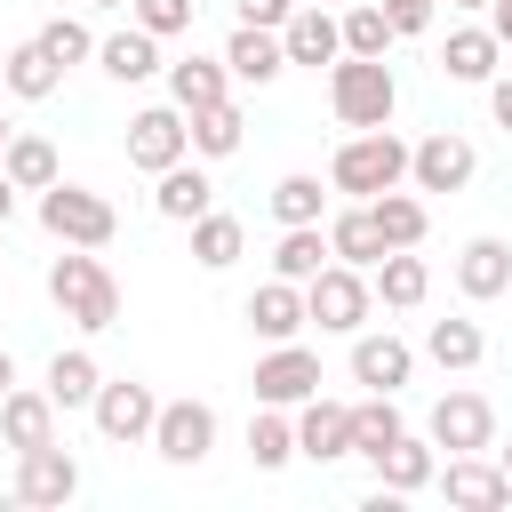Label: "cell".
Returning <instances> with one entry per match:
<instances>
[{
  "instance_id": "cell-15",
  "label": "cell",
  "mask_w": 512,
  "mask_h": 512,
  "mask_svg": "<svg viewBox=\"0 0 512 512\" xmlns=\"http://www.w3.org/2000/svg\"><path fill=\"white\" fill-rule=\"evenodd\" d=\"M440 488H448V504H464V512H504L512 504V480H504V464H488V456H448V472H432Z\"/></svg>"
},
{
  "instance_id": "cell-46",
  "label": "cell",
  "mask_w": 512,
  "mask_h": 512,
  "mask_svg": "<svg viewBox=\"0 0 512 512\" xmlns=\"http://www.w3.org/2000/svg\"><path fill=\"white\" fill-rule=\"evenodd\" d=\"M8 216H16V184L0 176V224H8Z\"/></svg>"
},
{
  "instance_id": "cell-49",
  "label": "cell",
  "mask_w": 512,
  "mask_h": 512,
  "mask_svg": "<svg viewBox=\"0 0 512 512\" xmlns=\"http://www.w3.org/2000/svg\"><path fill=\"white\" fill-rule=\"evenodd\" d=\"M88 8H128V0H88Z\"/></svg>"
},
{
  "instance_id": "cell-12",
  "label": "cell",
  "mask_w": 512,
  "mask_h": 512,
  "mask_svg": "<svg viewBox=\"0 0 512 512\" xmlns=\"http://www.w3.org/2000/svg\"><path fill=\"white\" fill-rule=\"evenodd\" d=\"M72 496H80V464L56 440H40V448L16 456V504H72Z\"/></svg>"
},
{
  "instance_id": "cell-2",
  "label": "cell",
  "mask_w": 512,
  "mask_h": 512,
  "mask_svg": "<svg viewBox=\"0 0 512 512\" xmlns=\"http://www.w3.org/2000/svg\"><path fill=\"white\" fill-rule=\"evenodd\" d=\"M328 104L344 128H392V104H400V80L384 56H336L328 64Z\"/></svg>"
},
{
  "instance_id": "cell-16",
  "label": "cell",
  "mask_w": 512,
  "mask_h": 512,
  "mask_svg": "<svg viewBox=\"0 0 512 512\" xmlns=\"http://www.w3.org/2000/svg\"><path fill=\"white\" fill-rule=\"evenodd\" d=\"M248 328H256L264 344H288V336H304V328H312V312H304V288L272 272V280L248 296Z\"/></svg>"
},
{
  "instance_id": "cell-7",
  "label": "cell",
  "mask_w": 512,
  "mask_h": 512,
  "mask_svg": "<svg viewBox=\"0 0 512 512\" xmlns=\"http://www.w3.org/2000/svg\"><path fill=\"white\" fill-rule=\"evenodd\" d=\"M472 168H480V160H472V144H464L456 128H432L424 144H408V184H416V192H464Z\"/></svg>"
},
{
  "instance_id": "cell-25",
  "label": "cell",
  "mask_w": 512,
  "mask_h": 512,
  "mask_svg": "<svg viewBox=\"0 0 512 512\" xmlns=\"http://www.w3.org/2000/svg\"><path fill=\"white\" fill-rule=\"evenodd\" d=\"M0 176H8L16 192H48L64 168H56V144H48V136H16V128H8V136H0Z\"/></svg>"
},
{
  "instance_id": "cell-11",
  "label": "cell",
  "mask_w": 512,
  "mask_h": 512,
  "mask_svg": "<svg viewBox=\"0 0 512 512\" xmlns=\"http://www.w3.org/2000/svg\"><path fill=\"white\" fill-rule=\"evenodd\" d=\"M96 432L104 440H152V416H160V400H152V384H136V376H120V384H96Z\"/></svg>"
},
{
  "instance_id": "cell-4",
  "label": "cell",
  "mask_w": 512,
  "mask_h": 512,
  "mask_svg": "<svg viewBox=\"0 0 512 512\" xmlns=\"http://www.w3.org/2000/svg\"><path fill=\"white\" fill-rule=\"evenodd\" d=\"M40 224H48V240H64V248H104V240L120 232L112 200L88 192V184H64V176L40 192Z\"/></svg>"
},
{
  "instance_id": "cell-43",
  "label": "cell",
  "mask_w": 512,
  "mask_h": 512,
  "mask_svg": "<svg viewBox=\"0 0 512 512\" xmlns=\"http://www.w3.org/2000/svg\"><path fill=\"white\" fill-rule=\"evenodd\" d=\"M288 8H296V0H232V16H240V24H264V32H280Z\"/></svg>"
},
{
  "instance_id": "cell-10",
  "label": "cell",
  "mask_w": 512,
  "mask_h": 512,
  "mask_svg": "<svg viewBox=\"0 0 512 512\" xmlns=\"http://www.w3.org/2000/svg\"><path fill=\"white\" fill-rule=\"evenodd\" d=\"M488 440H496V408H488L480 392H440V408H432V448L480 456Z\"/></svg>"
},
{
  "instance_id": "cell-22",
  "label": "cell",
  "mask_w": 512,
  "mask_h": 512,
  "mask_svg": "<svg viewBox=\"0 0 512 512\" xmlns=\"http://www.w3.org/2000/svg\"><path fill=\"white\" fill-rule=\"evenodd\" d=\"M496 56H504V40H496L488 24H464V32H448L440 72H448V80H464V88H488V80H496Z\"/></svg>"
},
{
  "instance_id": "cell-41",
  "label": "cell",
  "mask_w": 512,
  "mask_h": 512,
  "mask_svg": "<svg viewBox=\"0 0 512 512\" xmlns=\"http://www.w3.org/2000/svg\"><path fill=\"white\" fill-rule=\"evenodd\" d=\"M192 8H200V0H128V16H136L152 40H176V32H192Z\"/></svg>"
},
{
  "instance_id": "cell-9",
  "label": "cell",
  "mask_w": 512,
  "mask_h": 512,
  "mask_svg": "<svg viewBox=\"0 0 512 512\" xmlns=\"http://www.w3.org/2000/svg\"><path fill=\"white\" fill-rule=\"evenodd\" d=\"M184 152H192V136H184V112H176V104H144V112L128 120V160H136L144 176L176 168Z\"/></svg>"
},
{
  "instance_id": "cell-31",
  "label": "cell",
  "mask_w": 512,
  "mask_h": 512,
  "mask_svg": "<svg viewBox=\"0 0 512 512\" xmlns=\"http://www.w3.org/2000/svg\"><path fill=\"white\" fill-rule=\"evenodd\" d=\"M224 56H184V64H168V96H176V112H200V104H216L224 96Z\"/></svg>"
},
{
  "instance_id": "cell-33",
  "label": "cell",
  "mask_w": 512,
  "mask_h": 512,
  "mask_svg": "<svg viewBox=\"0 0 512 512\" xmlns=\"http://www.w3.org/2000/svg\"><path fill=\"white\" fill-rule=\"evenodd\" d=\"M320 264H328V232H320V224H280V248H272V272L304 288V280H312Z\"/></svg>"
},
{
  "instance_id": "cell-19",
  "label": "cell",
  "mask_w": 512,
  "mask_h": 512,
  "mask_svg": "<svg viewBox=\"0 0 512 512\" xmlns=\"http://www.w3.org/2000/svg\"><path fill=\"white\" fill-rule=\"evenodd\" d=\"M416 376V352L384 328V336H352V384H368V392H400Z\"/></svg>"
},
{
  "instance_id": "cell-40",
  "label": "cell",
  "mask_w": 512,
  "mask_h": 512,
  "mask_svg": "<svg viewBox=\"0 0 512 512\" xmlns=\"http://www.w3.org/2000/svg\"><path fill=\"white\" fill-rule=\"evenodd\" d=\"M320 208H328L320 176H304V168H296V176H280V184H272V216H280V224H320Z\"/></svg>"
},
{
  "instance_id": "cell-14",
  "label": "cell",
  "mask_w": 512,
  "mask_h": 512,
  "mask_svg": "<svg viewBox=\"0 0 512 512\" xmlns=\"http://www.w3.org/2000/svg\"><path fill=\"white\" fill-rule=\"evenodd\" d=\"M280 48H288V64H336L344 56V32H336L328 0H296L288 24H280Z\"/></svg>"
},
{
  "instance_id": "cell-36",
  "label": "cell",
  "mask_w": 512,
  "mask_h": 512,
  "mask_svg": "<svg viewBox=\"0 0 512 512\" xmlns=\"http://www.w3.org/2000/svg\"><path fill=\"white\" fill-rule=\"evenodd\" d=\"M288 456H296V424L256 400V416H248V464H256V472H280Z\"/></svg>"
},
{
  "instance_id": "cell-30",
  "label": "cell",
  "mask_w": 512,
  "mask_h": 512,
  "mask_svg": "<svg viewBox=\"0 0 512 512\" xmlns=\"http://www.w3.org/2000/svg\"><path fill=\"white\" fill-rule=\"evenodd\" d=\"M240 248H248V232H240V216H192V264L200 272H232L240 264Z\"/></svg>"
},
{
  "instance_id": "cell-45",
  "label": "cell",
  "mask_w": 512,
  "mask_h": 512,
  "mask_svg": "<svg viewBox=\"0 0 512 512\" xmlns=\"http://www.w3.org/2000/svg\"><path fill=\"white\" fill-rule=\"evenodd\" d=\"M488 32H496V40L512 48V0H488Z\"/></svg>"
},
{
  "instance_id": "cell-13",
  "label": "cell",
  "mask_w": 512,
  "mask_h": 512,
  "mask_svg": "<svg viewBox=\"0 0 512 512\" xmlns=\"http://www.w3.org/2000/svg\"><path fill=\"white\" fill-rule=\"evenodd\" d=\"M296 456H312V464H336V456H352V408L344 400H296Z\"/></svg>"
},
{
  "instance_id": "cell-24",
  "label": "cell",
  "mask_w": 512,
  "mask_h": 512,
  "mask_svg": "<svg viewBox=\"0 0 512 512\" xmlns=\"http://www.w3.org/2000/svg\"><path fill=\"white\" fill-rule=\"evenodd\" d=\"M184 136H192V152H200V160H232V152H240V136H248V120H240V104H232V96H216V104L184 112Z\"/></svg>"
},
{
  "instance_id": "cell-1",
  "label": "cell",
  "mask_w": 512,
  "mask_h": 512,
  "mask_svg": "<svg viewBox=\"0 0 512 512\" xmlns=\"http://www.w3.org/2000/svg\"><path fill=\"white\" fill-rule=\"evenodd\" d=\"M48 296H56V312L72 320V328H112L120 320V280L96 264V248H64L56 264H48Z\"/></svg>"
},
{
  "instance_id": "cell-17",
  "label": "cell",
  "mask_w": 512,
  "mask_h": 512,
  "mask_svg": "<svg viewBox=\"0 0 512 512\" xmlns=\"http://www.w3.org/2000/svg\"><path fill=\"white\" fill-rule=\"evenodd\" d=\"M224 72H232V80H248V88H272V80L288 72V48H280V32H264V24H240V32L224 40Z\"/></svg>"
},
{
  "instance_id": "cell-8",
  "label": "cell",
  "mask_w": 512,
  "mask_h": 512,
  "mask_svg": "<svg viewBox=\"0 0 512 512\" xmlns=\"http://www.w3.org/2000/svg\"><path fill=\"white\" fill-rule=\"evenodd\" d=\"M312 392H320V352H304L296 336L256 360V400H264V408H296V400H312Z\"/></svg>"
},
{
  "instance_id": "cell-27",
  "label": "cell",
  "mask_w": 512,
  "mask_h": 512,
  "mask_svg": "<svg viewBox=\"0 0 512 512\" xmlns=\"http://www.w3.org/2000/svg\"><path fill=\"white\" fill-rule=\"evenodd\" d=\"M368 464H376V480H384V488H400V496H416V488H432V472H440V456H432V440H408V432H400V440H384V448H376Z\"/></svg>"
},
{
  "instance_id": "cell-29",
  "label": "cell",
  "mask_w": 512,
  "mask_h": 512,
  "mask_svg": "<svg viewBox=\"0 0 512 512\" xmlns=\"http://www.w3.org/2000/svg\"><path fill=\"white\" fill-rule=\"evenodd\" d=\"M328 256H336V264H360V272H368V264L384 256V232H376L368 200H352L344 216H328Z\"/></svg>"
},
{
  "instance_id": "cell-38",
  "label": "cell",
  "mask_w": 512,
  "mask_h": 512,
  "mask_svg": "<svg viewBox=\"0 0 512 512\" xmlns=\"http://www.w3.org/2000/svg\"><path fill=\"white\" fill-rule=\"evenodd\" d=\"M336 32H344V56H392V24H384V8H376V0L344 8V16H336Z\"/></svg>"
},
{
  "instance_id": "cell-47",
  "label": "cell",
  "mask_w": 512,
  "mask_h": 512,
  "mask_svg": "<svg viewBox=\"0 0 512 512\" xmlns=\"http://www.w3.org/2000/svg\"><path fill=\"white\" fill-rule=\"evenodd\" d=\"M8 384H16V360H8V344H0V392H8Z\"/></svg>"
},
{
  "instance_id": "cell-50",
  "label": "cell",
  "mask_w": 512,
  "mask_h": 512,
  "mask_svg": "<svg viewBox=\"0 0 512 512\" xmlns=\"http://www.w3.org/2000/svg\"><path fill=\"white\" fill-rule=\"evenodd\" d=\"M0 136H8V112H0Z\"/></svg>"
},
{
  "instance_id": "cell-26",
  "label": "cell",
  "mask_w": 512,
  "mask_h": 512,
  "mask_svg": "<svg viewBox=\"0 0 512 512\" xmlns=\"http://www.w3.org/2000/svg\"><path fill=\"white\" fill-rule=\"evenodd\" d=\"M208 200H216V184H208V168H200V160H176V168H160V192H152V208H160L168 224H192V216H208Z\"/></svg>"
},
{
  "instance_id": "cell-23",
  "label": "cell",
  "mask_w": 512,
  "mask_h": 512,
  "mask_svg": "<svg viewBox=\"0 0 512 512\" xmlns=\"http://www.w3.org/2000/svg\"><path fill=\"white\" fill-rule=\"evenodd\" d=\"M96 64H104L120 88H136V80H152V72H160V40H152L144 24H128V32H104V40H96Z\"/></svg>"
},
{
  "instance_id": "cell-20",
  "label": "cell",
  "mask_w": 512,
  "mask_h": 512,
  "mask_svg": "<svg viewBox=\"0 0 512 512\" xmlns=\"http://www.w3.org/2000/svg\"><path fill=\"white\" fill-rule=\"evenodd\" d=\"M0 440H8L16 456L40 448V440H56V400H48V384H40V392H24V384L0 392Z\"/></svg>"
},
{
  "instance_id": "cell-21",
  "label": "cell",
  "mask_w": 512,
  "mask_h": 512,
  "mask_svg": "<svg viewBox=\"0 0 512 512\" xmlns=\"http://www.w3.org/2000/svg\"><path fill=\"white\" fill-rule=\"evenodd\" d=\"M368 288H376L392 312H416V304L432 296V264H424V256H408V248H384V256L368 264Z\"/></svg>"
},
{
  "instance_id": "cell-32",
  "label": "cell",
  "mask_w": 512,
  "mask_h": 512,
  "mask_svg": "<svg viewBox=\"0 0 512 512\" xmlns=\"http://www.w3.org/2000/svg\"><path fill=\"white\" fill-rule=\"evenodd\" d=\"M368 216H376L384 248H416V240H424V224H432V216H424V200H416V192H400V184H392V192H376V200H368Z\"/></svg>"
},
{
  "instance_id": "cell-35",
  "label": "cell",
  "mask_w": 512,
  "mask_h": 512,
  "mask_svg": "<svg viewBox=\"0 0 512 512\" xmlns=\"http://www.w3.org/2000/svg\"><path fill=\"white\" fill-rule=\"evenodd\" d=\"M424 352L440 360V368H480V352H488V336H480V320H432L424 328Z\"/></svg>"
},
{
  "instance_id": "cell-34",
  "label": "cell",
  "mask_w": 512,
  "mask_h": 512,
  "mask_svg": "<svg viewBox=\"0 0 512 512\" xmlns=\"http://www.w3.org/2000/svg\"><path fill=\"white\" fill-rule=\"evenodd\" d=\"M96 384H104L96 352H80V344H72V352H56V360H48V400H56V408H88V400H96Z\"/></svg>"
},
{
  "instance_id": "cell-37",
  "label": "cell",
  "mask_w": 512,
  "mask_h": 512,
  "mask_svg": "<svg viewBox=\"0 0 512 512\" xmlns=\"http://www.w3.org/2000/svg\"><path fill=\"white\" fill-rule=\"evenodd\" d=\"M408 424H400V400L392 392H368L360 408H352V456H376L384 440H400Z\"/></svg>"
},
{
  "instance_id": "cell-42",
  "label": "cell",
  "mask_w": 512,
  "mask_h": 512,
  "mask_svg": "<svg viewBox=\"0 0 512 512\" xmlns=\"http://www.w3.org/2000/svg\"><path fill=\"white\" fill-rule=\"evenodd\" d=\"M376 8H384L392 40H416V32H432V8H440V0H376Z\"/></svg>"
},
{
  "instance_id": "cell-5",
  "label": "cell",
  "mask_w": 512,
  "mask_h": 512,
  "mask_svg": "<svg viewBox=\"0 0 512 512\" xmlns=\"http://www.w3.org/2000/svg\"><path fill=\"white\" fill-rule=\"evenodd\" d=\"M368 304H376V288L360 280V264H320V272L304 280V312H312L328 336H360Z\"/></svg>"
},
{
  "instance_id": "cell-39",
  "label": "cell",
  "mask_w": 512,
  "mask_h": 512,
  "mask_svg": "<svg viewBox=\"0 0 512 512\" xmlns=\"http://www.w3.org/2000/svg\"><path fill=\"white\" fill-rule=\"evenodd\" d=\"M32 40L48 48V64H56V72H72V64H88V56H96V40H88V24H80V16H48Z\"/></svg>"
},
{
  "instance_id": "cell-44",
  "label": "cell",
  "mask_w": 512,
  "mask_h": 512,
  "mask_svg": "<svg viewBox=\"0 0 512 512\" xmlns=\"http://www.w3.org/2000/svg\"><path fill=\"white\" fill-rule=\"evenodd\" d=\"M488 112H496V128H512V72L488 80Z\"/></svg>"
},
{
  "instance_id": "cell-6",
  "label": "cell",
  "mask_w": 512,
  "mask_h": 512,
  "mask_svg": "<svg viewBox=\"0 0 512 512\" xmlns=\"http://www.w3.org/2000/svg\"><path fill=\"white\" fill-rule=\"evenodd\" d=\"M152 448H160V464H200V456L216 448V408H208V400H160Z\"/></svg>"
},
{
  "instance_id": "cell-3",
  "label": "cell",
  "mask_w": 512,
  "mask_h": 512,
  "mask_svg": "<svg viewBox=\"0 0 512 512\" xmlns=\"http://www.w3.org/2000/svg\"><path fill=\"white\" fill-rule=\"evenodd\" d=\"M328 184H336V192H352V200H376V192L408 184V144H400L392 128H360L352 144H336Z\"/></svg>"
},
{
  "instance_id": "cell-18",
  "label": "cell",
  "mask_w": 512,
  "mask_h": 512,
  "mask_svg": "<svg viewBox=\"0 0 512 512\" xmlns=\"http://www.w3.org/2000/svg\"><path fill=\"white\" fill-rule=\"evenodd\" d=\"M456 288H464L472 304L504 296V288H512V240H496V232L464 240V256H456Z\"/></svg>"
},
{
  "instance_id": "cell-28",
  "label": "cell",
  "mask_w": 512,
  "mask_h": 512,
  "mask_svg": "<svg viewBox=\"0 0 512 512\" xmlns=\"http://www.w3.org/2000/svg\"><path fill=\"white\" fill-rule=\"evenodd\" d=\"M0 88H8V96H24V104H40V96H56V88H64V72L48 64V48H40V40H24V48H8V56H0Z\"/></svg>"
},
{
  "instance_id": "cell-48",
  "label": "cell",
  "mask_w": 512,
  "mask_h": 512,
  "mask_svg": "<svg viewBox=\"0 0 512 512\" xmlns=\"http://www.w3.org/2000/svg\"><path fill=\"white\" fill-rule=\"evenodd\" d=\"M496 464H504V480H512V448H504V456H496Z\"/></svg>"
}]
</instances>
